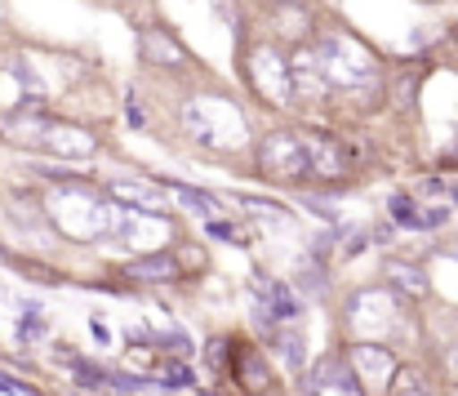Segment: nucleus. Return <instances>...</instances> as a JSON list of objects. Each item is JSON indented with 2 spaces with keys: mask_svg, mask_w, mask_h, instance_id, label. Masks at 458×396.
I'll use <instances>...</instances> for the list:
<instances>
[{
  "mask_svg": "<svg viewBox=\"0 0 458 396\" xmlns=\"http://www.w3.org/2000/svg\"><path fill=\"white\" fill-rule=\"evenodd\" d=\"M316 54H320V67H325V81L329 90H360L378 76V58L369 45H360L356 36L347 31H320L316 40Z\"/></svg>",
  "mask_w": 458,
  "mask_h": 396,
  "instance_id": "nucleus-1",
  "label": "nucleus"
},
{
  "mask_svg": "<svg viewBox=\"0 0 458 396\" xmlns=\"http://www.w3.org/2000/svg\"><path fill=\"white\" fill-rule=\"evenodd\" d=\"M4 138L31 142V147H45V151H63V156H89V151L98 147L85 130L54 125V121H40V116H9V121H4Z\"/></svg>",
  "mask_w": 458,
  "mask_h": 396,
  "instance_id": "nucleus-2",
  "label": "nucleus"
},
{
  "mask_svg": "<svg viewBox=\"0 0 458 396\" xmlns=\"http://www.w3.org/2000/svg\"><path fill=\"white\" fill-rule=\"evenodd\" d=\"M259 169L272 174V178H303V174H311L307 138L294 130H272L259 142Z\"/></svg>",
  "mask_w": 458,
  "mask_h": 396,
  "instance_id": "nucleus-3",
  "label": "nucleus"
},
{
  "mask_svg": "<svg viewBox=\"0 0 458 396\" xmlns=\"http://www.w3.org/2000/svg\"><path fill=\"white\" fill-rule=\"evenodd\" d=\"M250 85L267 99V103H290L294 99V81H290V58H281L272 45H259L250 54Z\"/></svg>",
  "mask_w": 458,
  "mask_h": 396,
  "instance_id": "nucleus-4",
  "label": "nucleus"
},
{
  "mask_svg": "<svg viewBox=\"0 0 458 396\" xmlns=\"http://www.w3.org/2000/svg\"><path fill=\"white\" fill-rule=\"evenodd\" d=\"M254 312H259L263 330H276V325H290L299 316V298L281 280H254Z\"/></svg>",
  "mask_w": 458,
  "mask_h": 396,
  "instance_id": "nucleus-5",
  "label": "nucleus"
},
{
  "mask_svg": "<svg viewBox=\"0 0 458 396\" xmlns=\"http://www.w3.org/2000/svg\"><path fill=\"white\" fill-rule=\"evenodd\" d=\"M290 81H294V99H307V103H316V99L329 90L316 45H311V49L303 45V49H294V54H290Z\"/></svg>",
  "mask_w": 458,
  "mask_h": 396,
  "instance_id": "nucleus-6",
  "label": "nucleus"
},
{
  "mask_svg": "<svg viewBox=\"0 0 458 396\" xmlns=\"http://www.w3.org/2000/svg\"><path fill=\"white\" fill-rule=\"evenodd\" d=\"M303 138H307V165H311L316 178H338V174L347 169L343 147H338L334 138H325V133H303Z\"/></svg>",
  "mask_w": 458,
  "mask_h": 396,
  "instance_id": "nucleus-7",
  "label": "nucleus"
},
{
  "mask_svg": "<svg viewBox=\"0 0 458 396\" xmlns=\"http://www.w3.org/2000/svg\"><path fill=\"white\" fill-rule=\"evenodd\" d=\"M352 366H356V374L369 379V383H383V379L396 374V357H392L387 348H378V343H356V348H352Z\"/></svg>",
  "mask_w": 458,
  "mask_h": 396,
  "instance_id": "nucleus-8",
  "label": "nucleus"
},
{
  "mask_svg": "<svg viewBox=\"0 0 458 396\" xmlns=\"http://www.w3.org/2000/svg\"><path fill=\"white\" fill-rule=\"evenodd\" d=\"M387 214H392L401 228H414V232H419V228H441V223L450 219V210H445V205L423 210V205H419V201H410V196H392V201H387Z\"/></svg>",
  "mask_w": 458,
  "mask_h": 396,
  "instance_id": "nucleus-9",
  "label": "nucleus"
},
{
  "mask_svg": "<svg viewBox=\"0 0 458 396\" xmlns=\"http://www.w3.org/2000/svg\"><path fill=\"white\" fill-rule=\"evenodd\" d=\"M112 196H116L121 205H134V210H165L169 187H160V183H134V178H121V183H112Z\"/></svg>",
  "mask_w": 458,
  "mask_h": 396,
  "instance_id": "nucleus-10",
  "label": "nucleus"
},
{
  "mask_svg": "<svg viewBox=\"0 0 458 396\" xmlns=\"http://www.w3.org/2000/svg\"><path fill=\"white\" fill-rule=\"evenodd\" d=\"M143 54H148V63H160V67H187V49L165 27H148L143 31Z\"/></svg>",
  "mask_w": 458,
  "mask_h": 396,
  "instance_id": "nucleus-11",
  "label": "nucleus"
},
{
  "mask_svg": "<svg viewBox=\"0 0 458 396\" xmlns=\"http://www.w3.org/2000/svg\"><path fill=\"white\" fill-rule=\"evenodd\" d=\"M130 276L134 280H178L182 276V263H178V254H148V259H139V263L130 267Z\"/></svg>",
  "mask_w": 458,
  "mask_h": 396,
  "instance_id": "nucleus-12",
  "label": "nucleus"
},
{
  "mask_svg": "<svg viewBox=\"0 0 458 396\" xmlns=\"http://www.w3.org/2000/svg\"><path fill=\"white\" fill-rule=\"evenodd\" d=\"M387 276H392V285L405 294V298H428L432 294V280L423 276V267L414 263H392L387 267Z\"/></svg>",
  "mask_w": 458,
  "mask_h": 396,
  "instance_id": "nucleus-13",
  "label": "nucleus"
},
{
  "mask_svg": "<svg viewBox=\"0 0 458 396\" xmlns=\"http://www.w3.org/2000/svg\"><path fill=\"white\" fill-rule=\"evenodd\" d=\"M272 343H276V357H281L290 370L303 366V330H299V325H294V330L276 325V330H272Z\"/></svg>",
  "mask_w": 458,
  "mask_h": 396,
  "instance_id": "nucleus-14",
  "label": "nucleus"
},
{
  "mask_svg": "<svg viewBox=\"0 0 458 396\" xmlns=\"http://www.w3.org/2000/svg\"><path fill=\"white\" fill-rule=\"evenodd\" d=\"M236 379L250 388V392H263L272 379H267V366L259 361V357H250V352H241V361H236Z\"/></svg>",
  "mask_w": 458,
  "mask_h": 396,
  "instance_id": "nucleus-15",
  "label": "nucleus"
},
{
  "mask_svg": "<svg viewBox=\"0 0 458 396\" xmlns=\"http://www.w3.org/2000/svg\"><path fill=\"white\" fill-rule=\"evenodd\" d=\"M187 210H196V214H209V219H218V210H223V201L218 196H209V192H196V187H169Z\"/></svg>",
  "mask_w": 458,
  "mask_h": 396,
  "instance_id": "nucleus-16",
  "label": "nucleus"
},
{
  "mask_svg": "<svg viewBox=\"0 0 458 396\" xmlns=\"http://www.w3.org/2000/svg\"><path fill=\"white\" fill-rule=\"evenodd\" d=\"M392 396H432L419 370H396L392 374Z\"/></svg>",
  "mask_w": 458,
  "mask_h": 396,
  "instance_id": "nucleus-17",
  "label": "nucleus"
},
{
  "mask_svg": "<svg viewBox=\"0 0 458 396\" xmlns=\"http://www.w3.org/2000/svg\"><path fill=\"white\" fill-rule=\"evenodd\" d=\"M209 237H214V241H232V245H250V237H245L241 228H232V223H218V219H209Z\"/></svg>",
  "mask_w": 458,
  "mask_h": 396,
  "instance_id": "nucleus-18",
  "label": "nucleus"
},
{
  "mask_svg": "<svg viewBox=\"0 0 458 396\" xmlns=\"http://www.w3.org/2000/svg\"><path fill=\"white\" fill-rule=\"evenodd\" d=\"M72 370H76V379H81L85 388H103V383H107V374L94 370V366H85V361H72Z\"/></svg>",
  "mask_w": 458,
  "mask_h": 396,
  "instance_id": "nucleus-19",
  "label": "nucleus"
},
{
  "mask_svg": "<svg viewBox=\"0 0 458 396\" xmlns=\"http://www.w3.org/2000/svg\"><path fill=\"white\" fill-rule=\"evenodd\" d=\"M191 383V370L187 366H169L165 370V388H187Z\"/></svg>",
  "mask_w": 458,
  "mask_h": 396,
  "instance_id": "nucleus-20",
  "label": "nucleus"
},
{
  "mask_svg": "<svg viewBox=\"0 0 458 396\" xmlns=\"http://www.w3.org/2000/svg\"><path fill=\"white\" fill-rule=\"evenodd\" d=\"M178 263H182V276H187V271H205V250H182Z\"/></svg>",
  "mask_w": 458,
  "mask_h": 396,
  "instance_id": "nucleus-21",
  "label": "nucleus"
},
{
  "mask_svg": "<svg viewBox=\"0 0 458 396\" xmlns=\"http://www.w3.org/2000/svg\"><path fill=\"white\" fill-rule=\"evenodd\" d=\"M0 392H4V396H18V392H22V388H18V383H13L9 374H0Z\"/></svg>",
  "mask_w": 458,
  "mask_h": 396,
  "instance_id": "nucleus-22",
  "label": "nucleus"
},
{
  "mask_svg": "<svg viewBox=\"0 0 458 396\" xmlns=\"http://www.w3.org/2000/svg\"><path fill=\"white\" fill-rule=\"evenodd\" d=\"M445 192H450V201L458 205V178H454V183H445Z\"/></svg>",
  "mask_w": 458,
  "mask_h": 396,
  "instance_id": "nucleus-23",
  "label": "nucleus"
},
{
  "mask_svg": "<svg viewBox=\"0 0 458 396\" xmlns=\"http://www.w3.org/2000/svg\"><path fill=\"white\" fill-rule=\"evenodd\" d=\"M450 370H454V379H458V348H454V357H450Z\"/></svg>",
  "mask_w": 458,
  "mask_h": 396,
  "instance_id": "nucleus-24",
  "label": "nucleus"
},
{
  "mask_svg": "<svg viewBox=\"0 0 458 396\" xmlns=\"http://www.w3.org/2000/svg\"><path fill=\"white\" fill-rule=\"evenodd\" d=\"M276 4H299V0H276Z\"/></svg>",
  "mask_w": 458,
  "mask_h": 396,
  "instance_id": "nucleus-25",
  "label": "nucleus"
},
{
  "mask_svg": "<svg viewBox=\"0 0 458 396\" xmlns=\"http://www.w3.org/2000/svg\"><path fill=\"white\" fill-rule=\"evenodd\" d=\"M428 4H441V0H428Z\"/></svg>",
  "mask_w": 458,
  "mask_h": 396,
  "instance_id": "nucleus-26",
  "label": "nucleus"
},
{
  "mask_svg": "<svg viewBox=\"0 0 458 396\" xmlns=\"http://www.w3.org/2000/svg\"><path fill=\"white\" fill-rule=\"evenodd\" d=\"M454 40H458V27H454Z\"/></svg>",
  "mask_w": 458,
  "mask_h": 396,
  "instance_id": "nucleus-27",
  "label": "nucleus"
},
{
  "mask_svg": "<svg viewBox=\"0 0 458 396\" xmlns=\"http://www.w3.org/2000/svg\"><path fill=\"white\" fill-rule=\"evenodd\" d=\"M454 160H458V151H454Z\"/></svg>",
  "mask_w": 458,
  "mask_h": 396,
  "instance_id": "nucleus-28",
  "label": "nucleus"
}]
</instances>
